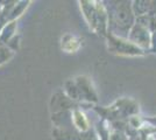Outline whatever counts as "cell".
I'll list each match as a JSON object with an SVG mask.
<instances>
[{"label": "cell", "instance_id": "cell-11", "mask_svg": "<svg viewBox=\"0 0 156 140\" xmlns=\"http://www.w3.org/2000/svg\"><path fill=\"white\" fill-rule=\"evenodd\" d=\"M19 45H20V38L19 35H15L14 38H12L9 42L6 45V47H8L12 52H16L18 50V48H19Z\"/></svg>", "mask_w": 156, "mask_h": 140}, {"label": "cell", "instance_id": "cell-3", "mask_svg": "<svg viewBox=\"0 0 156 140\" xmlns=\"http://www.w3.org/2000/svg\"><path fill=\"white\" fill-rule=\"evenodd\" d=\"M107 47L111 53L121 55V56H139L142 55L143 50L139 47L133 45L127 39H122L112 34H107L106 36Z\"/></svg>", "mask_w": 156, "mask_h": 140}, {"label": "cell", "instance_id": "cell-7", "mask_svg": "<svg viewBox=\"0 0 156 140\" xmlns=\"http://www.w3.org/2000/svg\"><path fill=\"white\" fill-rule=\"evenodd\" d=\"M71 118H72V124L73 126L77 128L79 132H87L89 131V120L87 118L85 117V114L80 111V110H72V113H71Z\"/></svg>", "mask_w": 156, "mask_h": 140}, {"label": "cell", "instance_id": "cell-4", "mask_svg": "<svg viewBox=\"0 0 156 140\" xmlns=\"http://www.w3.org/2000/svg\"><path fill=\"white\" fill-rule=\"evenodd\" d=\"M73 81H75L76 87H77L78 102H82V103L86 102L89 104L97 103L98 96L94 88L92 85L91 81L89 80L86 76H78Z\"/></svg>", "mask_w": 156, "mask_h": 140}, {"label": "cell", "instance_id": "cell-9", "mask_svg": "<svg viewBox=\"0 0 156 140\" xmlns=\"http://www.w3.org/2000/svg\"><path fill=\"white\" fill-rule=\"evenodd\" d=\"M80 47L79 40L76 36H73L71 34H66L62 38V49H64L68 53H73L76 52L78 48Z\"/></svg>", "mask_w": 156, "mask_h": 140}, {"label": "cell", "instance_id": "cell-6", "mask_svg": "<svg viewBox=\"0 0 156 140\" xmlns=\"http://www.w3.org/2000/svg\"><path fill=\"white\" fill-rule=\"evenodd\" d=\"M76 104L75 102L71 100L65 93L57 92L52 96L51 99V111L54 113H58L63 111H70V109L75 110Z\"/></svg>", "mask_w": 156, "mask_h": 140}, {"label": "cell", "instance_id": "cell-5", "mask_svg": "<svg viewBox=\"0 0 156 140\" xmlns=\"http://www.w3.org/2000/svg\"><path fill=\"white\" fill-rule=\"evenodd\" d=\"M127 40L130 41L133 45H135L139 47L140 49H146L150 47V32L148 28H146L144 26L136 23L132 27V29L129 31L128 38Z\"/></svg>", "mask_w": 156, "mask_h": 140}, {"label": "cell", "instance_id": "cell-1", "mask_svg": "<svg viewBox=\"0 0 156 140\" xmlns=\"http://www.w3.org/2000/svg\"><path fill=\"white\" fill-rule=\"evenodd\" d=\"M106 9L108 14V34L127 39L132 27L135 25L132 2L129 1H108Z\"/></svg>", "mask_w": 156, "mask_h": 140}, {"label": "cell", "instance_id": "cell-2", "mask_svg": "<svg viewBox=\"0 0 156 140\" xmlns=\"http://www.w3.org/2000/svg\"><path fill=\"white\" fill-rule=\"evenodd\" d=\"M82 13L89 26L96 34L106 38L108 34V14L103 1L83 0L79 1Z\"/></svg>", "mask_w": 156, "mask_h": 140}, {"label": "cell", "instance_id": "cell-13", "mask_svg": "<svg viewBox=\"0 0 156 140\" xmlns=\"http://www.w3.org/2000/svg\"><path fill=\"white\" fill-rule=\"evenodd\" d=\"M0 4H1V2H0ZM4 6H5V5H0V12H1V9L4 8Z\"/></svg>", "mask_w": 156, "mask_h": 140}, {"label": "cell", "instance_id": "cell-12", "mask_svg": "<svg viewBox=\"0 0 156 140\" xmlns=\"http://www.w3.org/2000/svg\"><path fill=\"white\" fill-rule=\"evenodd\" d=\"M117 104L118 105H119V106H120V110H121V111H126V113H127V111H128V109H126V106H124V105H121V100H120V102H119V100H118L117 102ZM108 111H110V112H112V116H113V117H114V118H119V109H118V110H114V109H112V107H111L110 110H108Z\"/></svg>", "mask_w": 156, "mask_h": 140}, {"label": "cell", "instance_id": "cell-10", "mask_svg": "<svg viewBox=\"0 0 156 140\" xmlns=\"http://www.w3.org/2000/svg\"><path fill=\"white\" fill-rule=\"evenodd\" d=\"M13 55H14V52H12L8 47L4 46V45L0 43V66L8 62V61L13 57Z\"/></svg>", "mask_w": 156, "mask_h": 140}, {"label": "cell", "instance_id": "cell-8", "mask_svg": "<svg viewBox=\"0 0 156 140\" xmlns=\"http://www.w3.org/2000/svg\"><path fill=\"white\" fill-rule=\"evenodd\" d=\"M15 32H16V21L8 22L0 32V43L6 46L7 43L9 42V40L16 35Z\"/></svg>", "mask_w": 156, "mask_h": 140}]
</instances>
